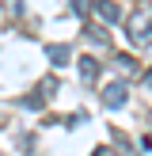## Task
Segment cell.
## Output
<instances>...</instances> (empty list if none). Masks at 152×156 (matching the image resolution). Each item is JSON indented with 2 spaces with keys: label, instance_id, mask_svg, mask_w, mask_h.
<instances>
[{
  "label": "cell",
  "instance_id": "7",
  "mask_svg": "<svg viewBox=\"0 0 152 156\" xmlns=\"http://www.w3.org/2000/svg\"><path fill=\"white\" fill-rule=\"evenodd\" d=\"M148 88H152V69H148Z\"/></svg>",
  "mask_w": 152,
  "mask_h": 156
},
{
  "label": "cell",
  "instance_id": "3",
  "mask_svg": "<svg viewBox=\"0 0 152 156\" xmlns=\"http://www.w3.org/2000/svg\"><path fill=\"white\" fill-rule=\"evenodd\" d=\"M80 76L91 84V80L99 76V61H95V57H80Z\"/></svg>",
  "mask_w": 152,
  "mask_h": 156
},
{
  "label": "cell",
  "instance_id": "2",
  "mask_svg": "<svg viewBox=\"0 0 152 156\" xmlns=\"http://www.w3.org/2000/svg\"><path fill=\"white\" fill-rule=\"evenodd\" d=\"M126 95H129V84H126V80H114V84L103 88V103H106V107H122Z\"/></svg>",
  "mask_w": 152,
  "mask_h": 156
},
{
  "label": "cell",
  "instance_id": "6",
  "mask_svg": "<svg viewBox=\"0 0 152 156\" xmlns=\"http://www.w3.org/2000/svg\"><path fill=\"white\" fill-rule=\"evenodd\" d=\"M91 156H114L110 149H95V152H91Z\"/></svg>",
  "mask_w": 152,
  "mask_h": 156
},
{
  "label": "cell",
  "instance_id": "8",
  "mask_svg": "<svg viewBox=\"0 0 152 156\" xmlns=\"http://www.w3.org/2000/svg\"><path fill=\"white\" fill-rule=\"evenodd\" d=\"M95 4H103V0H95Z\"/></svg>",
  "mask_w": 152,
  "mask_h": 156
},
{
  "label": "cell",
  "instance_id": "4",
  "mask_svg": "<svg viewBox=\"0 0 152 156\" xmlns=\"http://www.w3.org/2000/svg\"><path fill=\"white\" fill-rule=\"evenodd\" d=\"M46 53H50V61H53V65H68V61H72V53H68L65 46H50Z\"/></svg>",
  "mask_w": 152,
  "mask_h": 156
},
{
  "label": "cell",
  "instance_id": "1",
  "mask_svg": "<svg viewBox=\"0 0 152 156\" xmlns=\"http://www.w3.org/2000/svg\"><path fill=\"white\" fill-rule=\"evenodd\" d=\"M129 42H133L137 50L152 46V15L144 12V8H137V12H133V19H129Z\"/></svg>",
  "mask_w": 152,
  "mask_h": 156
},
{
  "label": "cell",
  "instance_id": "5",
  "mask_svg": "<svg viewBox=\"0 0 152 156\" xmlns=\"http://www.w3.org/2000/svg\"><path fill=\"white\" fill-rule=\"evenodd\" d=\"M99 19H103V23H118L122 19V15H118V4H106V0H103V4H99Z\"/></svg>",
  "mask_w": 152,
  "mask_h": 156
}]
</instances>
